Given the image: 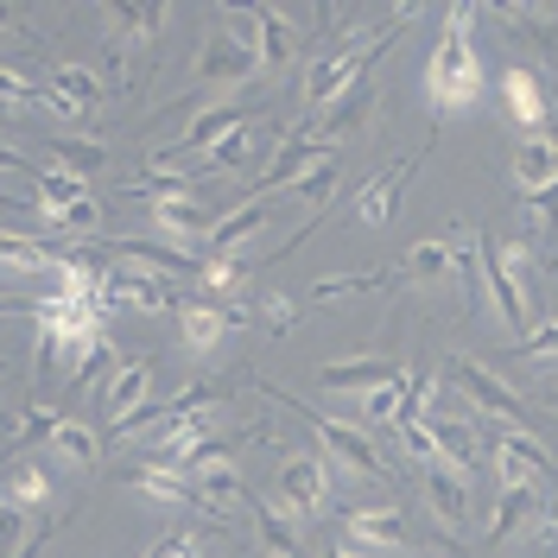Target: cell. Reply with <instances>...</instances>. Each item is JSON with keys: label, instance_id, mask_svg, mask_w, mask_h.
<instances>
[{"label": "cell", "instance_id": "6da1fadb", "mask_svg": "<svg viewBox=\"0 0 558 558\" xmlns=\"http://www.w3.org/2000/svg\"><path fill=\"white\" fill-rule=\"evenodd\" d=\"M476 20H483V7H451L445 13V33H438L432 58H425V102L438 108V114H463V108H476V96H483Z\"/></svg>", "mask_w": 558, "mask_h": 558}, {"label": "cell", "instance_id": "7a4b0ae2", "mask_svg": "<svg viewBox=\"0 0 558 558\" xmlns=\"http://www.w3.org/2000/svg\"><path fill=\"white\" fill-rule=\"evenodd\" d=\"M267 393H274L279 407H292V413L312 425L317 445H324V457L349 463L355 476H393V463L381 457V445H375V438H368L362 425H349V418H337V413H312V407H299V400H292V393H279V387H267Z\"/></svg>", "mask_w": 558, "mask_h": 558}, {"label": "cell", "instance_id": "3957f363", "mask_svg": "<svg viewBox=\"0 0 558 558\" xmlns=\"http://www.w3.org/2000/svg\"><path fill=\"white\" fill-rule=\"evenodd\" d=\"M526 260H533L526 242H483V286H488V299H495V312L508 317V330H526L533 324Z\"/></svg>", "mask_w": 558, "mask_h": 558}, {"label": "cell", "instance_id": "277c9868", "mask_svg": "<svg viewBox=\"0 0 558 558\" xmlns=\"http://www.w3.org/2000/svg\"><path fill=\"white\" fill-rule=\"evenodd\" d=\"M324 159H337V146H324L312 134V121L305 128H292V134L274 146V159H267V172L254 178V191H247V204H260V197H274V191H292L305 172H317Z\"/></svg>", "mask_w": 558, "mask_h": 558}, {"label": "cell", "instance_id": "5b68a950", "mask_svg": "<svg viewBox=\"0 0 558 558\" xmlns=\"http://www.w3.org/2000/svg\"><path fill=\"white\" fill-rule=\"evenodd\" d=\"M330 457L324 451H292L279 463V508L292 514V521H317L324 514V501H330V470H324Z\"/></svg>", "mask_w": 558, "mask_h": 558}, {"label": "cell", "instance_id": "8992f818", "mask_svg": "<svg viewBox=\"0 0 558 558\" xmlns=\"http://www.w3.org/2000/svg\"><path fill=\"white\" fill-rule=\"evenodd\" d=\"M445 381L457 387V400H463V407H476V413L501 418V425H521V393L501 381L488 362H470V355H457L451 368H445Z\"/></svg>", "mask_w": 558, "mask_h": 558}, {"label": "cell", "instance_id": "52a82bcc", "mask_svg": "<svg viewBox=\"0 0 558 558\" xmlns=\"http://www.w3.org/2000/svg\"><path fill=\"white\" fill-rule=\"evenodd\" d=\"M235 128H247V108H235V102H229V108H209V114H197V121L184 128V140H172V146H159V153H153V172H178L191 153H216V146L235 134Z\"/></svg>", "mask_w": 558, "mask_h": 558}, {"label": "cell", "instance_id": "ba28073f", "mask_svg": "<svg viewBox=\"0 0 558 558\" xmlns=\"http://www.w3.org/2000/svg\"><path fill=\"white\" fill-rule=\"evenodd\" d=\"M501 108H508V121H514L521 134H546L553 96H546L539 70H533V64H508V70H501Z\"/></svg>", "mask_w": 558, "mask_h": 558}, {"label": "cell", "instance_id": "9c48e42d", "mask_svg": "<svg viewBox=\"0 0 558 558\" xmlns=\"http://www.w3.org/2000/svg\"><path fill=\"white\" fill-rule=\"evenodd\" d=\"M108 305H134V312H178V292L153 267H108Z\"/></svg>", "mask_w": 558, "mask_h": 558}, {"label": "cell", "instance_id": "30bf717a", "mask_svg": "<svg viewBox=\"0 0 558 558\" xmlns=\"http://www.w3.org/2000/svg\"><path fill=\"white\" fill-rule=\"evenodd\" d=\"M229 330H235V324H229V305H222V299H204V292L178 299V337H184L191 355H209Z\"/></svg>", "mask_w": 558, "mask_h": 558}, {"label": "cell", "instance_id": "8fae6325", "mask_svg": "<svg viewBox=\"0 0 558 558\" xmlns=\"http://www.w3.org/2000/svg\"><path fill=\"white\" fill-rule=\"evenodd\" d=\"M413 172H418V159H393L387 172H375L362 191H355V216L368 222V229H381L387 216L400 209V197H407V184H413Z\"/></svg>", "mask_w": 558, "mask_h": 558}, {"label": "cell", "instance_id": "7c38bea8", "mask_svg": "<svg viewBox=\"0 0 558 558\" xmlns=\"http://www.w3.org/2000/svg\"><path fill=\"white\" fill-rule=\"evenodd\" d=\"M400 381V362H387V355H355V362H324L317 368V387H330V393H375V387Z\"/></svg>", "mask_w": 558, "mask_h": 558}, {"label": "cell", "instance_id": "4fadbf2b", "mask_svg": "<svg viewBox=\"0 0 558 558\" xmlns=\"http://www.w3.org/2000/svg\"><path fill=\"white\" fill-rule=\"evenodd\" d=\"M260 70V51L242 45L235 33H216L204 45V58H197V83H247Z\"/></svg>", "mask_w": 558, "mask_h": 558}, {"label": "cell", "instance_id": "5bb4252c", "mask_svg": "<svg viewBox=\"0 0 558 558\" xmlns=\"http://www.w3.org/2000/svg\"><path fill=\"white\" fill-rule=\"evenodd\" d=\"M425 501H432L438 526H463L470 514H476V501H470V476L451 470V463H425Z\"/></svg>", "mask_w": 558, "mask_h": 558}, {"label": "cell", "instance_id": "9a60e30c", "mask_svg": "<svg viewBox=\"0 0 558 558\" xmlns=\"http://www.w3.org/2000/svg\"><path fill=\"white\" fill-rule=\"evenodd\" d=\"M558 184V140L553 134H526L514 146V191L521 197H539Z\"/></svg>", "mask_w": 558, "mask_h": 558}, {"label": "cell", "instance_id": "2e32d148", "mask_svg": "<svg viewBox=\"0 0 558 558\" xmlns=\"http://www.w3.org/2000/svg\"><path fill=\"white\" fill-rule=\"evenodd\" d=\"M153 216V229H166L172 242H204V235H216V209L204 204V197H178V204H153L146 209Z\"/></svg>", "mask_w": 558, "mask_h": 558}, {"label": "cell", "instance_id": "e0dca14e", "mask_svg": "<svg viewBox=\"0 0 558 558\" xmlns=\"http://www.w3.org/2000/svg\"><path fill=\"white\" fill-rule=\"evenodd\" d=\"M45 457L51 463H70V470H96L102 463V432L89 418H64L51 438H45Z\"/></svg>", "mask_w": 558, "mask_h": 558}, {"label": "cell", "instance_id": "ac0fdd59", "mask_svg": "<svg viewBox=\"0 0 558 558\" xmlns=\"http://www.w3.org/2000/svg\"><path fill=\"white\" fill-rule=\"evenodd\" d=\"M254 20V51H260V70H279L292 51H299V26L279 13V7H247Z\"/></svg>", "mask_w": 558, "mask_h": 558}, {"label": "cell", "instance_id": "d6986e66", "mask_svg": "<svg viewBox=\"0 0 558 558\" xmlns=\"http://www.w3.org/2000/svg\"><path fill=\"white\" fill-rule=\"evenodd\" d=\"M128 488L146 495V501H166V508H197V483L172 470V463H146V470H128Z\"/></svg>", "mask_w": 558, "mask_h": 558}, {"label": "cell", "instance_id": "ffe728a7", "mask_svg": "<svg viewBox=\"0 0 558 558\" xmlns=\"http://www.w3.org/2000/svg\"><path fill=\"white\" fill-rule=\"evenodd\" d=\"M349 539L368 553H400L407 546V514L393 508H349Z\"/></svg>", "mask_w": 558, "mask_h": 558}, {"label": "cell", "instance_id": "44dd1931", "mask_svg": "<svg viewBox=\"0 0 558 558\" xmlns=\"http://www.w3.org/2000/svg\"><path fill=\"white\" fill-rule=\"evenodd\" d=\"M191 483H197V508H204V514L209 508H247V501H254L235 463H197Z\"/></svg>", "mask_w": 558, "mask_h": 558}, {"label": "cell", "instance_id": "7402d4cb", "mask_svg": "<svg viewBox=\"0 0 558 558\" xmlns=\"http://www.w3.org/2000/svg\"><path fill=\"white\" fill-rule=\"evenodd\" d=\"M425 425L438 432V457H445L451 470H463V476H470V470H476V432H470V418H463V413L451 418L445 407H432V413H425Z\"/></svg>", "mask_w": 558, "mask_h": 558}, {"label": "cell", "instance_id": "603a6c76", "mask_svg": "<svg viewBox=\"0 0 558 558\" xmlns=\"http://www.w3.org/2000/svg\"><path fill=\"white\" fill-rule=\"evenodd\" d=\"M247 508H254V533H260L267 558H305V553H299V521H292L279 501H260V495H254Z\"/></svg>", "mask_w": 558, "mask_h": 558}, {"label": "cell", "instance_id": "cb8c5ba5", "mask_svg": "<svg viewBox=\"0 0 558 558\" xmlns=\"http://www.w3.org/2000/svg\"><path fill=\"white\" fill-rule=\"evenodd\" d=\"M501 33L533 51H558V13L553 7H501Z\"/></svg>", "mask_w": 558, "mask_h": 558}, {"label": "cell", "instance_id": "d4e9b609", "mask_svg": "<svg viewBox=\"0 0 558 558\" xmlns=\"http://www.w3.org/2000/svg\"><path fill=\"white\" fill-rule=\"evenodd\" d=\"M146 393H153V368H146V362H121V368H114V381H108V413H114V425H121V418H134L140 407H146Z\"/></svg>", "mask_w": 558, "mask_h": 558}, {"label": "cell", "instance_id": "484cf974", "mask_svg": "<svg viewBox=\"0 0 558 558\" xmlns=\"http://www.w3.org/2000/svg\"><path fill=\"white\" fill-rule=\"evenodd\" d=\"M533 514H539V488H501L495 521H488V546H508V539H514Z\"/></svg>", "mask_w": 558, "mask_h": 558}, {"label": "cell", "instance_id": "4316f807", "mask_svg": "<svg viewBox=\"0 0 558 558\" xmlns=\"http://www.w3.org/2000/svg\"><path fill=\"white\" fill-rule=\"evenodd\" d=\"M51 96L70 102L76 114H89V108H102V76L83 64H51Z\"/></svg>", "mask_w": 558, "mask_h": 558}, {"label": "cell", "instance_id": "83f0119b", "mask_svg": "<svg viewBox=\"0 0 558 558\" xmlns=\"http://www.w3.org/2000/svg\"><path fill=\"white\" fill-rule=\"evenodd\" d=\"M368 108H375V89H368V83H355V89H349L343 102H330V114H317V121H312V134L324 140V146H330L337 134L362 128V121H368Z\"/></svg>", "mask_w": 558, "mask_h": 558}, {"label": "cell", "instance_id": "f1b7e54d", "mask_svg": "<svg viewBox=\"0 0 558 558\" xmlns=\"http://www.w3.org/2000/svg\"><path fill=\"white\" fill-rule=\"evenodd\" d=\"M33 197H38V209H76V204H96V197H89V178H70V172H58V166H45V172L33 178Z\"/></svg>", "mask_w": 558, "mask_h": 558}, {"label": "cell", "instance_id": "f546056e", "mask_svg": "<svg viewBox=\"0 0 558 558\" xmlns=\"http://www.w3.org/2000/svg\"><path fill=\"white\" fill-rule=\"evenodd\" d=\"M159 33H166V7H146V0L114 7V45H153Z\"/></svg>", "mask_w": 558, "mask_h": 558}, {"label": "cell", "instance_id": "4dcf8cb0", "mask_svg": "<svg viewBox=\"0 0 558 558\" xmlns=\"http://www.w3.org/2000/svg\"><path fill=\"white\" fill-rule=\"evenodd\" d=\"M457 267V247H451V235H438V242H418L407 260H400V279L407 286H425V279H445Z\"/></svg>", "mask_w": 558, "mask_h": 558}, {"label": "cell", "instance_id": "1f68e13d", "mask_svg": "<svg viewBox=\"0 0 558 558\" xmlns=\"http://www.w3.org/2000/svg\"><path fill=\"white\" fill-rule=\"evenodd\" d=\"M0 267L7 274H51L58 267V254L33 235H13V229H0Z\"/></svg>", "mask_w": 558, "mask_h": 558}, {"label": "cell", "instance_id": "d6a6232c", "mask_svg": "<svg viewBox=\"0 0 558 558\" xmlns=\"http://www.w3.org/2000/svg\"><path fill=\"white\" fill-rule=\"evenodd\" d=\"M267 216H274L267 204H242L235 216H222V222H216V235H209V254H235L254 229H267Z\"/></svg>", "mask_w": 558, "mask_h": 558}, {"label": "cell", "instance_id": "836d02e7", "mask_svg": "<svg viewBox=\"0 0 558 558\" xmlns=\"http://www.w3.org/2000/svg\"><path fill=\"white\" fill-rule=\"evenodd\" d=\"M45 102H51V83H33L26 70L0 64V108L7 114H26V108H45Z\"/></svg>", "mask_w": 558, "mask_h": 558}, {"label": "cell", "instance_id": "e575fe53", "mask_svg": "<svg viewBox=\"0 0 558 558\" xmlns=\"http://www.w3.org/2000/svg\"><path fill=\"white\" fill-rule=\"evenodd\" d=\"M355 413H362V425H400V413H407V375L387 381V387H375V393H362Z\"/></svg>", "mask_w": 558, "mask_h": 558}, {"label": "cell", "instance_id": "d590c367", "mask_svg": "<svg viewBox=\"0 0 558 558\" xmlns=\"http://www.w3.org/2000/svg\"><path fill=\"white\" fill-rule=\"evenodd\" d=\"M102 140H51V166L70 178H89V172H102Z\"/></svg>", "mask_w": 558, "mask_h": 558}, {"label": "cell", "instance_id": "8d00e7d4", "mask_svg": "<svg viewBox=\"0 0 558 558\" xmlns=\"http://www.w3.org/2000/svg\"><path fill=\"white\" fill-rule=\"evenodd\" d=\"M400 274H337V279H317L312 286V305H330V299H355V292H381Z\"/></svg>", "mask_w": 558, "mask_h": 558}, {"label": "cell", "instance_id": "74e56055", "mask_svg": "<svg viewBox=\"0 0 558 558\" xmlns=\"http://www.w3.org/2000/svg\"><path fill=\"white\" fill-rule=\"evenodd\" d=\"M0 495H7L13 508H45V501H51V476H45L38 463H20V470L7 476V488H0Z\"/></svg>", "mask_w": 558, "mask_h": 558}, {"label": "cell", "instance_id": "f35d334b", "mask_svg": "<svg viewBox=\"0 0 558 558\" xmlns=\"http://www.w3.org/2000/svg\"><path fill=\"white\" fill-rule=\"evenodd\" d=\"M337 178H343V153H337V159H324L317 172H305V178H299V184H292V197H299V204H330Z\"/></svg>", "mask_w": 558, "mask_h": 558}, {"label": "cell", "instance_id": "ab89813d", "mask_svg": "<svg viewBox=\"0 0 558 558\" xmlns=\"http://www.w3.org/2000/svg\"><path fill=\"white\" fill-rule=\"evenodd\" d=\"M393 432H400V451L413 457V463H445V457H438V432H432L425 418H400Z\"/></svg>", "mask_w": 558, "mask_h": 558}, {"label": "cell", "instance_id": "60d3db41", "mask_svg": "<svg viewBox=\"0 0 558 558\" xmlns=\"http://www.w3.org/2000/svg\"><path fill=\"white\" fill-rule=\"evenodd\" d=\"M247 146H254V121H247V128H235V134L222 140L216 153H204V166H209V172H235V166L247 159Z\"/></svg>", "mask_w": 558, "mask_h": 558}, {"label": "cell", "instance_id": "b9f144b4", "mask_svg": "<svg viewBox=\"0 0 558 558\" xmlns=\"http://www.w3.org/2000/svg\"><path fill=\"white\" fill-rule=\"evenodd\" d=\"M58 425H64V418L51 413V407H26V413H20V425H13V451H20V445H33V438H51Z\"/></svg>", "mask_w": 558, "mask_h": 558}, {"label": "cell", "instance_id": "7bdbcfd3", "mask_svg": "<svg viewBox=\"0 0 558 558\" xmlns=\"http://www.w3.org/2000/svg\"><path fill=\"white\" fill-rule=\"evenodd\" d=\"M102 368H121V355H114V343H108V337H102L96 349H89V355H83L76 368H70V387H89L96 375H102Z\"/></svg>", "mask_w": 558, "mask_h": 558}, {"label": "cell", "instance_id": "ee69618b", "mask_svg": "<svg viewBox=\"0 0 558 558\" xmlns=\"http://www.w3.org/2000/svg\"><path fill=\"white\" fill-rule=\"evenodd\" d=\"M235 274H242V267H235V254H204V279H197V292L216 299L222 286H235Z\"/></svg>", "mask_w": 558, "mask_h": 558}, {"label": "cell", "instance_id": "f6af8a7d", "mask_svg": "<svg viewBox=\"0 0 558 558\" xmlns=\"http://www.w3.org/2000/svg\"><path fill=\"white\" fill-rule=\"evenodd\" d=\"M20 533H26V508H13V501L0 495V553H26Z\"/></svg>", "mask_w": 558, "mask_h": 558}, {"label": "cell", "instance_id": "bcb514c9", "mask_svg": "<svg viewBox=\"0 0 558 558\" xmlns=\"http://www.w3.org/2000/svg\"><path fill=\"white\" fill-rule=\"evenodd\" d=\"M146 558H204V546H197V533H166L159 546H146Z\"/></svg>", "mask_w": 558, "mask_h": 558}, {"label": "cell", "instance_id": "7dc6e473", "mask_svg": "<svg viewBox=\"0 0 558 558\" xmlns=\"http://www.w3.org/2000/svg\"><path fill=\"white\" fill-rule=\"evenodd\" d=\"M260 317H267V330H292V324H299V305H292V299H267Z\"/></svg>", "mask_w": 558, "mask_h": 558}, {"label": "cell", "instance_id": "c3c4849f", "mask_svg": "<svg viewBox=\"0 0 558 558\" xmlns=\"http://www.w3.org/2000/svg\"><path fill=\"white\" fill-rule=\"evenodd\" d=\"M521 355H558V324H539V330L521 343Z\"/></svg>", "mask_w": 558, "mask_h": 558}, {"label": "cell", "instance_id": "681fc988", "mask_svg": "<svg viewBox=\"0 0 558 558\" xmlns=\"http://www.w3.org/2000/svg\"><path fill=\"white\" fill-rule=\"evenodd\" d=\"M324 558H375V553H368V546H355V539H330Z\"/></svg>", "mask_w": 558, "mask_h": 558}, {"label": "cell", "instance_id": "f907efd6", "mask_svg": "<svg viewBox=\"0 0 558 558\" xmlns=\"http://www.w3.org/2000/svg\"><path fill=\"white\" fill-rule=\"evenodd\" d=\"M0 172H33V159H20V153L0 140ZM33 178H38V172H33Z\"/></svg>", "mask_w": 558, "mask_h": 558}, {"label": "cell", "instance_id": "816d5d0a", "mask_svg": "<svg viewBox=\"0 0 558 558\" xmlns=\"http://www.w3.org/2000/svg\"><path fill=\"white\" fill-rule=\"evenodd\" d=\"M0 33H13V13H7V7H0Z\"/></svg>", "mask_w": 558, "mask_h": 558}, {"label": "cell", "instance_id": "f5cc1de1", "mask_svg": "<svg viewBox=\"0 0 558 558\" xmlns=\"http://www.w3.org/2000/svg\"><path fill=\"white\" fill-rule=\"evenodd\" d=\"M7 209H26V204H13V197H0V216H7Z\"/></svg>", "mask_w": 558, "mask_h": 558}, {"label": "cell", "instance_id": "db71d44e", "mask_svg": "<svg viewBox=\"0 0 558 558\" xmlns=\"http://www.w3.org/2000/svg\"><path fill=\"white\" fill-rule=\"evenodd\" d=\"M418 558H451V553H418Z\"/></svg>", "mask_w": 558, "mask_h": 558}]
</instances>
